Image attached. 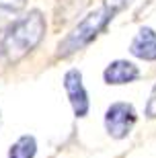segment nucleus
<instances>
[{
  "label": "nucleus",
  "instance_id": "3",
  "mask_svg": "<svg viewBox=\"0 0 156 158\" xmlns=\"http://www.w3.org/2000/svg\"><path fill=\"white\" fill-rule=\"evenodd\" d=\"M136 119H138L136 109L129 103H113L105 113V129L111 138L123 140L136 125Z\"/></svg>",
  "mask_w": 156,
  "mask_h": 158
},
{
  "label": "nucleus",
  "instance_id": "8",
  "mask_svg": "<svg viewBox=\"0 0 156 158\" xmlns=\"http://www.w3.org/2000/svg\"><path fill=\"white\" fill-rule=\"evenodd\" d=\"M37 152V142L33 135H21L15 144L11 146L8 158H35Z\"/></svg>",
  "mask_w": 156,
  "mask_h": 158
},
{
  "label": "nucleus",
  "instance_id": "5",
  "mask_svg": "<svg viewBox=\"0 0 156 158\" xmlns=\"http://www.w3.org/2000/svg\"><path fill=\"white\" fill-rule=\"evenodd\" d=\"M103 78L107 84H129V82L140 78V70L138 66L127 62V60H115L111 62L103 72Z\"/></svg>",
  "mask_w": 156,
  "mask_h": 158
},
{
  "label": "nucleus",
  "instance_id": "4",
  "mask_svg": "<svg viewBox=\"0 0 156 158\" xmlns=\"http://www.w3.org/2000/svg\"><path fill=\"white\" fill-rule=\"evenodd\" d=\"M64 88H66V94L70 99V105L74 109L76 117H84L88 113V93L84 84H82V74L80 70H68L64 74Z\"/></svg>",
  "mask_w": 156,
  "mask_h": 158
},
{
  "label": "nucleus",
  "instance_id": "7",
  "mask_svg": "<svg viewBox=\"0 0 156 158\" xmlns=\"http://www.w3.org/2000/svg\"><path fill=\"white\" fill-rule=\"evenodd\" d=\"M27 0H0V29L11 27L19 19V12L25 8Z\"/></svg>",
  "mask_w": 156,
  "mask_h": 158
},
{
  "label": "nucleus",
  "instance_id": "10",
  "mask_svg": "<svg viewBox=\"0 0 156 158\" xmlns=\"http://www.w3.org/2000/svg\"><path fill=\"white\" fill-rule=\"evenodd\" d=\"M146 115L150 119H156V86L150 94V101H148V105H146Z\"/></svg>",
  "mask_w": 156,
  "mask_h": 158
},
{
  "label": "nucleus",
  "instance_id": "1",
  "mask_svg": "<svg viewBox=\"0 0 156 158\" xmlns=\"http://www.w3.org/2000/svg\"><path fill=\"white\" fill-rule=\"evenodd\" d=\"M43 35H45V19L41 10L27 12L25 17L17 19L4 33V39L0 45L2 56L8 62H17L25 58L29 52H33L41 43Z\"/></svg>",
  "mask_w": 156,
  "mask_h": 158
},
{
  "label": "nucleus",
  "instance_id": "6",
  "mask_svg": "<svg viewBox=\"0 0 156 158\" xmlns=\"http://www.w3.org/2000/svg\"><path fill=\"white\" fill-rule=\"evenodd\" d=\"M132 56L146 62H154L156 60V31L150 27H142L138 35L133 37L132 45H129Z\"/></svg>",
  "mask_w": 156,
  "mask_h": 158
},
{
  "label": "nucleus",
  "instance_id": "2",
  "mask_svg": "<svg viewBox=\"0 0 156 158\" xmlns=\"http://www.w3.org/2000/svg\"><path fill=\"white\" fill-rule=\"evenodd\" d=\"M113 17H115V15H113L111 10H107L105 6L99 8V10H93L91 15H86L74 29L70 31L68 35L60 41L58 56L60 58H68V56H72V53L80 52L82 47H86L88 43H91V41H93L95 37L109 25V21Z\"/></svg>",
  "mask_w": 156,
  "mask_h": 158
},
{
  "label": "nucleus",
  "instance_id": "9",
  "mask_svg": "<svg viewBox=\"0 0 156 158\" xmlns=\"http://www.w3.org/2000/svg\"><path fill=\"white\" fill-rule=\"evenodd\" d=\"M129 4H132V0H105V8L111 10L113 15H117V12L123 10V8H127Z\"/></svg>",
  "mask_w": 156,
  "mask_h": 158
}]
</instances>
